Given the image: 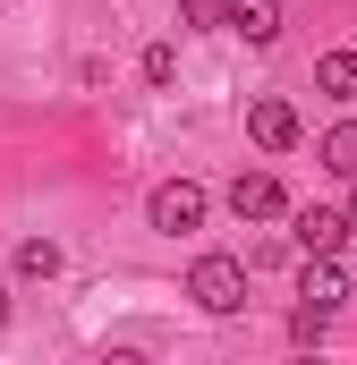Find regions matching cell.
<instances>
[{
    "mask_svg": "<svg viewBox=\"0 0 357 365\" xmlns=\"http://www.w3.org/2000/svg\"><path fill=\"white\" fill-rule=\"evenodd\" d=\"M230 212H238V221H281L289 195H281L272 170H238V179H230Z\"/></svg>",
    "mask_w": 357,
    "mask_h": 365,
    "instance_id": "obj_4",
    "label": "cell"
},
{
    "mask_svg": "<svg viewBox=\"0 0 357 365\" xmlns=\"http://www.w3.org/2000/svg\"><path fill=\"white\" fill-rule=\"evenodd\" d=\"M289 247H298V255H341V247H349V221H341L332 204H298V212H289Z\"/></svg>",
    "mask_w": 357,
    "mask_h": 365,
    "instance_id": "obj_3",
    "label": "cell"
},
{
    "mask_svg": "<svg viewBox=\"0 0 357 365\" xmlns=\"http://www.w3.org/2000/svg\"><path fill=\"white\" fill-rule=\"evenodd\" d=\"M315 93L349 102V93H357V51H323V60H315Z\"/></svg>",
    "mask_w": 357,
    "mask_h": 365,
    "instance_id": "obj_9",
    "label": "cell"
},
{
    "mask_svg": "<svg viewBox=\"0 0 357 365\" xmlns=\"http://www.w3.org/2000/svg\"><path fill=\"white\" fill-rule=\"evenodd\" d=\"M315 153H323V170H332V179H357V119L323 128V145H315Z\"/></svg>",
    "mask_w": 357,
    "mask_h": 365,
    "instance_id": "obj_8",
    "label": "cell"
},
{
    "mask_svg": "<svg viewBox=\"0 0 357 365\" xmlns=\"http://www.w3.org/2000/svg\"><path fill=\"white\" fill-rule=\"evenodd\" d=\"M0 323H9V297H0Z\"/></svg>",
    "mask_w": 357,
    "mask_h": 365,
    "instance_id": "obj_14",
    "label": "cell"
},
{
    "mask_svg": "<svg viewBox=\"0 0 357 365\" xmlns=\"http://www.w3.org/2000/svg\"><path fill=\"white\" fill-rule=\"evenodd\" d=\"M204 212H213V195H204L196 179H162L154 195H145V221H154V230H171V238L204 230Z\"/></svg>",
    "mask_w": 357,
    "mask_h": 365,
    "instance_id": "obj_2",
    "label": "cell"
},
{
    "mask_svg": "<svg viewBox=\"0 0 357 365\" xmlns=\"http://www.w3.org/2000/svg\"><path fill=\"white\" fill-rule=\"evenodd\" d=\"M230 17V0H178V26L187 34H204V26H221Z\"/></svg>",
    "mask_w": 357,
    "mask_h": 365,
    "instance_id": "obj_11",
    "label": "cell"
},
{
    "mask_svg": "<svg viewBox=\"0 0 357 365\" xmlns=\"http://www.w3.org/2000/svg\"><path fill=\"white\" fill-rule=\"evenodd\" d=\"M171 77H178V51H171V43H154V51H145V86H171Z\"/></svg>",
    "mask_w": 357,
    "mask_h": 365,
    "instance_id": "obj_12",
    "label": "cell"
},
{
    "mask_svg": "<svg viewBox=\"0 0 357 365\" xmlns=\"http://www.w3.org/2000/svg\"><path fill=\"white\" fill-rule=\"evenodd\" d=\"M187 297H196L204 314H238V306H247V264H238V255H196Z\"/></svg>",
    "mask_w": 357,
    "mask_h": 365,
    "instance_id": "obj_1",
    "label": "cell"
},
{
    "mask_svg": "<svg viewBox=\"0 0 357 365\" xmlns=\"http://www.w3.org/2000/svg\"><path fill=\"white\" fill-rule=\"evenodd\" d=\"M298 297L332 314V306L349 297V272H341V255H306V272H298Z\"/></svg>",
    "mask_w": 357,
    "mask_h": 365,
    "instance_id": "obj_6",
    "label": "cell"
},
{
    "mask_svg": "<svg viewBox=\"0 0 357 365\" xmlns=\"http://www.w3.org/2000/svg\"><path fill=\"white\" fill-rule=\"evenodd\" d=\"M17 272H26V280H51V272H60V238H26V247H17Z\"/></svg>",
    "mask_w": 357,
    "mask_h": 365,
    "instance_id": "obj_10",
    "label": "cell"
},
{
    "mask_svg": "<svg viewBox=\"0 0 357 365\" xmlns=\"http://www.w3.org/2000/svg\"><path fill=\"white\" fill-rule=\"evenodd\" d=\"M230 34H247V43H272L281 34V0H230V17H221Z\"/></svg>",
    "mask_w": 357,
    "mask_h": 365,
    "instance_id": "obj_7",
    "label": "cell"
},
{
    "mask_svg": "<svg viewBox=\"0 0 357 365\" xmlns=\"http://www.w3.org/2000/svg\"><path fill=\"white\" fill-rule=\"evenodd\" d=\"M247 136H256L264 153H289V145H298V110H289L281 93H264V102L247 110Z\"/></svg>",
    "mask_w": 357,
    "mask_h": 365,
    "instance_id": "obj_5",
    "label": "cell"
},
{
    "mask_svg": "<svg viewBox=\"0 0 357 365\" xmlns=\"http://www.w3.org/2000/svg\"><path fill=\"white\" fill-rule=\"evenodd\" d=\"M349 187H357V179H349ZM341 221H349V238H357V195H349V212H341Z\"/></svg>",
    "mask_w": 357,
    "mask_h": 365,
    "instance_id": "obj_13",
    "label": "cell"
}]
</instances>
